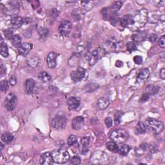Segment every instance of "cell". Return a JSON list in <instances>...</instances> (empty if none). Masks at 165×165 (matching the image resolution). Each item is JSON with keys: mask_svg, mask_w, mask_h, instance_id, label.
Returning a JSON list of instances; mask_svg holds the SVG:
<instances>
[{"mask_svg": "<svg viewBox=\"0 0 165 165\" xmlns=\"http://www.w3.org/2000/svg\"><path fill=\"white\" fill-rule=\"evenodd\" d=\"M58 54L55 52H50L46 57V63L50 69H54L56 66V59Z\"/></svg>", "mask_w": 165, "mask_h": 165, "instance_id": "30bf717a", "label": "cell"}, {"mask_svg": "<svg viewBox=\"0 0 165 165\" xmlns=\"http://www.w3.org/2000/svg\"><path fill=\"white\" fill-rule=\"evenodd\" d=\"M14 139L13 134L9 132H4L1 136V141L6 144H10Z\"/></svg>", "mask_w": 165, "mask_h": 165, "instance_id": "cb8c5ba5", "label": "cell"}, {"mask_svg": "<svg viewBox=\"0 0 165 165\" xmlns=\"http://www.w3.org/2000/svg\"><path fill=\"white\" fill-rule=\"evenodd\" d=\"M9 82L7 80H3L1 82V90L3 92H7L9 90Z\"/></svg>", "mask_w": 165, "mask_h": 165, "instance_id": "ab89813d", "label": "cell"}, {"mask_svg": "<svg viewBox=\"0 0 165 165\" xmlns=\"http://www.w3.org/2000/svg\"><path fill=\"white\" fill-rule=\"evenodd\" d=\"M146 124L155 135L160 134L164 130V124L163 122L156 119L148 118L146 121Z\"/></svg>", "mask_w": 165, "mask_h": 165, "instance_id": "277c9868", "label": "cell"}, {"mask_svg": "<svg viewBox=\"0 0 165 165\" xmlns=\"http://www.w3.org/2000/svg\"><path fill=\"white\" fill-rule=\"evenodd\" d=\"M98 88H99V85L94 83V82H91V83L86 85L84 86L83 90L85 92H92L94 91H95Z\"/></svg>", "mask_w": 165, "mask_h": 165, "instance_id": "83f0119b", "label": "cell"}, {"mask_svg": "<svg viewBox=\"0 0 165 165\" xmlns=\"http://www.w3.org/2000/svg\"><path fill=\"white\" fill-rule=\"evenodd\" d=\"M123 65V63L121 61H117L116 63V66L117 67H122Z\"/></svg>", "mask_w": 165, "mask_h": 165, "instance_id": "db71d44e", "label": "cell"}, {"mask_svg": "<svg viewBox=\"0 0 165 165\" xmlns=\"http://www.w3.org/2000/svg\"><path fill=\"white\" fill-rule=\"evenodd\" d=\"M0 53L3 57H7L9 56V50H8V46L5 43H3L1 45Z\"/></svg>", "mask_w": 165, "mask_h": 165, "instance_id": "d590c367", "label": "cell"}, {"mask_svg": "<svg viewBox=\"0 0 165 165\" xmlns=\"http://www.w3.org/2000/svg\"><path fill=\"white\" fill-rule=\"evenodd\" d=\"M107 147L108 150L114 153H118L119 152V148L115 142H108L107 143Z\"/></svg>", "mask_w": 165, "mask_h": 165, "instance_id": "4dcf8cb0", "label": "cell"}, {"mask_svg": "<svg viewBox=\"0 0 165 165\" xmlns=\"http://www.w3.org/2000/svg\"><path fill=\"white\" fill-rule=\"evenodd\" d=\"M67 105L70 110H75L79 107L80 105V99L76 97H70L67 100Z\"/></svg>", "mask_w": 165, "mask_h": 165, "instance_id": "2e32d148", "label": "cell"}, {"mask_svg": "<svg viewBox=\"0 0 165 165\" xmlns=\"http://www.w3.org/2000/svg\"><path fill=\"white\" fill-rule=\"evenodd\" d=\"M160 20L162 21H164V14L160 15Z\"/></svg>", "mask_w": 165, "mask_h": 165, "instance_id": "9f6ffc18", "label": "cell"}, {"mask_svg": "<svg viewBox=\"0 0 165 165\" xmlns=\"http://www.w3.org/2000/svg\"><path fill=\"white\" fill-rule=\"evenodd\" d=\"M93 2L92 1H81V5L82 7L84 8L85 9L88 10L89 9H90V8L89 7L90 4H92Z\"/></svg>", "mask_w": 165, "mask_h": 165, "instance_id": "7dc6e473", "label": "cell"}, {"mask_svg": "<svg viewBox=\"0 0 165 165\" xmlns=\"http://www.w3.org/2000/svg\"><path fill=\"white\" fill-rule=\"evenodd\" d=\"M158 45L160 47H161L163 49L165 48V36L163 35L160 38V39L158 41Z\"/></svg>", "mask_w": 165, "mask_h": 165, "instance_id": "ee69618b", "label": "cell"}, {"mask_svg": "<svg viewBox=\"0 0 165 165\" xmlns=\"http://www.w3.org/2000/svg\"><path fill=\"white\" fill-rule=\"evenodd\" d=\"M35 86H36V82L33 79L27 80L24 84L25 92L28 94H32L35 88Z\"/></svg>", "mask_w": 165, "mask_h": 165, "instance_id": "9a60e30c", "label": "cell"}, {"mask_svg": "<svg viewBox=\"0 0 165 165\" xmlns=\"http://www.w3.org/2000/svg\"><path fill=\"white\" fill-rule=\"evenodd\" d=\"M38 78L40 79V81H41L43 82H48L51 80V76L46 72L43 71L40 72L38 74Z\"/></svg>", "mask_w": 165, "mask_h": 165, "instance_id": "f546056e", "label": "cell"}, {"mask_svg": "<svg viewBox=\"0 0 165 165\" xmlns=\"http://www.w3.org/2000/svg\"><path fill=\"white\" fill-rule=\"evenodd\" d=\"M53 158L50 152H45L41 154L40 158V163L43 165H51L53 164Z\"/></svg>", "mask_w": 165, "mask_h": 165, "instance_id": "4fadbf2b", "label": "cell"}, {"mask_svg": "<svg viewBox=\"0 0 165 165\" xmlns=\"http://www.w3.org/2000/svg\"><path fill=\"white\" fill-rule=\"evenodd\" d=\"M86 74V70L84 68L79 66L77 69L75 70H74L70 74V77L71 79L74 82H78L80 81L83 79Z\"/></svg>", "mask_w": 165, "mask_h": 165, "instance_id": "ba28073f", "label": "cell"}, {"mask_svg": "<svg viewBox=\"0 0 165 165\" xmlns=\"http://www.w3.org/2000/svg\"><path fill=\"white\" fill-rule=\"evenodd\" d=\"M25 23V19L15 15L11 19V25L14 29H18Z\"/></svg>", "mask_w": 165, "mask_h": 165, "instance_id": "e0dca14e", "label": "cell"}, {"mask_svg": "<svg viewBox=\"0 0 165 165\" xmlns=\"http://www.w3.org/2000/svg\"><path fill=\"white\" fill-rule=\"evenodd\" d=\"M16 82H17L16 77H15V76H12L10 79V84L12 86H14L16 85Z\"/></svg>", "mask_w": 165, "mask_h": 165, "instance_id": "816d5d0a", "label": "cell"}, {"mask_svg": "<svg viewBox=\"0 0 165 165\" xmlns=\"http://www.w3.org/2000/svg\"><path fill=\"white\" fill-rule=\"evenodd\" d=\"M77 142V138L76 136L74 135H71L68 139V145L69 147H72L73 145L76 144Z\"/></svg>", "mask_w": 165, "mask_h": 165, "instance_id": "74e56055", "label": "cell"}, {"mask_svg": "<svg viewBox=\"0 0 165 165\" xmlns=\"http://www.w3.org/2000/svg\"><path fill=\"white\" fill-rule=\"evenodd\" d=\"M150 70H149L148 69H144L142 70L137 77V82L141 83V82L145 81L148 79L149 76H150Z\"/></svg>", "mask_w": 165, "mask_h": 165, "instance_id": "d6986e66", "label": "cell"}, {"mask_svg": "<svg viewBox=\"0 0 165 165\" xmlns=\"http://www.w3.org/2000/svg\"><path fill=\"white\" fill-rule=\"evenodd\" d=\"M49 29L47 28H45V27H41V28H40L38 30L39 38H40V40L41 41H44L46 40L47 37L49 36Z\"/></svg>", "mask_w": 165, "mask_h": 165, "instance_id": "603a6c76", "label": "cell"}, {"mask_svg": "<svg viewBox=\"0 0 165 165\" xmlns=\"http://www.w3.org/2000/svg\"><path fill=\"white\" fill-rule=\"evenodd\" d=\"M72 28V25L70 21L65 20L63 21L59 26V33L62 36H67L71 32Z\"/></svg>", "mask_w": 165, "mask_h": 165, "instance_id": "52a82bcc", "label": "cell"}, {"mask_svg": "<svg viewBox=\"0 0 165 165\" xmlns=\"http://www.w3.org/2000/svg\"><path fill=\"white\" fill-rule=\"evenodd\" d=\"M101 15L103 18L105 19V21H108L109 18L110 17V15L113 14L110 8V7H107V8H104L101 10Z\"/></svg>", "mask_w": 165, "mask_h": 165, "instance_id": "d4e9b609", "label": "cell"}, {"mask_svg": "<svg viewBox=\"0 0 165 165\" xmlns=\"http://www.w3.org/2000/svg\"><path fill=\"white\" fill-rule=\"evenodd\" d=\"M1 150H3V147H4V146H3V143H1Z\"/></svg>", "mask_w": 165, "mask_h": 165, "instance_id": "6f0895ef", "label": "cell"}, {"mask_svg": "<svg viewBox=\"0 0 165 165\" xmlns=\"http://www.w3.org/2000/svg\"><path fill=\"white\" fill-rule=\"evenodd\" d=\"M81 163V159L79 156H74L70 160V164H80Z\"/></svg>", "mask_w": 165, "mask_h": 165, "instance_id": "b9f144b4", "label": "cell"}, {"mask_svg": "<svg viewBox=\"0 0 165 165\" xmlns=\"http://www.w3.org/2000/svg\"><path fill=\"white\" fill-rule=\"evenodd\" d=\"M121 116H122V113L120 112H117L115 115H114V118H115V121L117 124H118L120 123Z\"/></svg>", "mask_w": 165, "mask_h": 165, "instance_id": "f6af8a7d", "label": "cell"}, {"mask_svg": "<svg viewBox=\"0 0 165 165\" xmlns=\"http://www.w3.org/2000/svg\"><path fill=\"white\" fill-rule=\"evenodd\" d=\"M149 150L152 154H154V153L158 152V147L154 143H150L149 145Z\"/></svg>", "mask_w": 165, "mask_h": 165, "instance_id": "60d3db41", "label": "cell"}, {"mask_svg": "<svg viewBox=\"0 0 165 165\" xmlns=\"http://www.w3.org/2000/svg\"><path fill=\"white\" fill-rule=\"evenodd\" d=\"M106 54H107V50L104 48L99 47L97 49L94 50L89 57V65L90 66L95 65L98 60H99L100 59L105 56Z\"/></svg>", "mask_w": 165, "mask_h": 165, "instance_id": "5b68a950", "label": "cell"}, {"mask_svg": "<svg viewBox=\"0 0 165 165\" xmlns=\"http://www.w3.org/2000/svg\"><path fill=\"white\" fill-rule=\"evenodd\" d=\"M157 40H158V35L156 34H152L150 37H149V41L152 43H155L157 41Z\"/></svg>", "mask_w": 165, "mask_h": 165, "instance_id": "f907efd6", "label": "cell"}, {"mask_svg": "<svg viewBox=\"0 0 165 165\" xmlns=\"http://www.w3.org/2000/svg\"><path fill=\"white\" fill-rule=\"evenodd\" d=\"M17 103V97L13 94H10L7 96L5 101V107L9 111H13Z\"/></svg>", "mask_w": 165, "mask_h": 165, "instance_id": "9c48e42d", "label": "cell"}, {"mask_svg": "<svg viewBox=\"0 0 165 165\" xmlns=\"http://www.w3.org/2000/svg\"><path fill=\"white\" fill-rule=\"evenodd\" d=\"M1 75L6 73V69H5V68H4L3 65H1Z\"/></svg>", "mask_w": 165, "mask_h": 165, "instance_id": "11a10c76", "label": "cell"}, {"mask_svg": "<svg viewBox=\"0 0 165 165\" xmlns=\"http://www.w3.org/2000/svg\"><path fill=\"white\" fill-rule=\"evenodd\" d=\"M90 144V138L88 137H82L81 139V144L82 148H81V152L82 154H86L88 152V145Z\"/></svg>", "mask_w": 165, "mask_h": 165, "instance_id": "ffe728a7", "label": "cell"}, {"mask_svg": "<svg viewBox=\"0 0 165 165\" xmlns=\"http://www.w3.org/2000/svg\"><path fill=\"white\" fill-rule=\"evenodd\" d=\"M159 74H160L161 77L163 80H164V78H165V69L164 68H163L162 69H161Z\"/></svg>", "mask_w": 165, "mask_h": 165, "instance_id": "f5cc1de1", "label": "cell"}, {"mask_svg": "<svg viewBox=\"0 0 165 165\" xmlns=\"http://www.w3.org/2000/svg\"><path fill=\"white\" fill-rule=\"evenodd\" d=\"M122 5L123 3L121 1H115L111 5V7H110V9L113 13H118L119 10L121 9V7H122Z\"/></svg>", "mask_w": 165, "mask_h": 165, "instance_id": "836d02e7", "label": "cell"}, {"mask_svg": "<svg viewBox=\"0 0 165 165\" xmlns=\"http://www.w3.org/2000/svg\"><path fill=\"white\" fill-rule=\"evenodd\" d=\"M107 45L112 50H118L122 47V42L115 38H112L107 41Z\"/></svg>", "mask_w": 165, "mask_h": 165, "instance_id": "8fae6325", "label": "cell"}, {"mask_svg": "<svg viewBox=\"0 0 165 165\" xmlns=\"http://www.w3.org/2000/svg\"><path fill=\"white\" fill-rule=\"evenodd\" d=\"M131 150V147L128 146L127 144H123L122 147L119 148V153L122 155H127L129 152Z\"/></svg>", "mask_w": 165, "mask_h": 165, "instance_id": "e575fe53", "label": "cell"}, {"mask_svg": "<svg viewBox=\"0 0 165 165\" xmlns=\"http://www.w3.org/2000/svg\"><path fill=\"white\" fill-rule=\"evenodd\" d=\"M54 162L58 164H64L68 162L70 159V155L69 152L62 149L55 150L51 153Z\"/></svg>", "mask_w": 165, "mask_h": 165, "instance_id": "7a4b0ae2", "label": "cell"}, {"mask_svg": "<svg viewBox=\"0 0 165 165\" xmlns=\"http://www.w3.org/2000/svg\"><path fill=\"white\" fill-rule=\"evenodd\" d=\"M150 95H149L148 94H147V92L144 93L143 94V96H141V101L143 102V103H144V102H146L147 101H148L149 99V98H150Z\"/></svg>", "mask_w": 165, "mask_h": 165, "instance_id": "681fc988", "label": "cell"}, {"mask_svg": "<svg viewBox=\"0 0 165 165\" xmlns=\"http://www.w3.org/2000/svg\"><path fill=\"white\" fill-rule=\"evenodd\" d=\"M128 133L124 129H116L110 133L111 139L116 143H123L128 138Z\"/></svg>", "mask_w": 165, "mask_h": 165, "instance_id": "3957f363", "label": "cell"}, {"mask_svg": "<svg viewBox=\"0 0 165 165\" xmlns=\"http://www.w3.org/2000/svg\"><path fill=\"white\" fill-rule=\"evenodd\" d=\"M66 123V117L63 114H57L52 121V127L56 130H61L65 127Z\"/></svg>", "mask_w": 165, "mask_h": 165, "instance_id": "8992f818", "label": "cell"}, {"mask_svg": "<svg viewBox=\"0 0 165 165\" xmlns=\"http://www.w3.org/2000/svg\"><path fill=\"white\" fill-rule=\"evenodd\" d=\"M105 122L106 126H107V127L108 128L111 127L112 126L113 122H112V119L111 117H107V118L105 119Z\"/></svg>", "mask_w": 165, "mask_h": 165, "instance_id": "c3c4849f", "label": "cell"}, {"mask_svg": "<svg viewBox=\"0 0 165 165\" xmlns=\"http://www.w3.org/2000/svg\"><path fill=\"white\" fill-rule=\"evenodd\" d=\"M19 54L23 56H26L29 54L30 51L32 49V45L29 43H24L19 46L18 48Z\"/></svg>", "mask_w": 165, "mask_h": 165, "instance_id": "7c38bea8", "label": "cell"}, {"mask_svg": "<svg viewBox=\"0 0 165 165\" xmlns=\"http://www.w3.org/2000/svg\"><path fill=\"white\" fill-rule=\"evenodd\" d=\"M147 38V34L144 32H138L132 36V40L133 41L140 43L143 41Z\"/></svg>", "mask_w": 165, "mask_h": 165, "instance_id": "44dd1931", "label": "cell"}, {"mask_svg": "<svg viewBox=\"0 0 165 165\" xmlns=\"http://www.w3.org/2000/svg\"><path fill=\"white\" fill-rule=\"evenodd\" d=\"M38 63H39V60L37 57H33L32 58H30L28 61V64L29 65V66H30L32 68L36 67Z\"/></svg>", "mask_w": 165, "mask_h": 165, "instance_id": "8d00e7d4", "label": "cell"}, {"mask_svg": "<svg viewBox=\"0 0 165 165\" xmlns=\"http://www.w3.org/2000/svg\"><path fill=\"white\" fill-rule=\"evenodd\" d=\"M133 61L137 65H141L143 63V58L141 56H136L133 57Z\"/></svg>", "mask_w": 165, "mask_h": 165, "instance_id": "bcb514c9", "label": "cell"}, {"mask_svg": "<svg viewBox=\"0 0 165 165\" xmlns=\"http://www.w3.org/2000/svg\"><path fill=\"white\" fill-rule=\"evenodd\" d=\"M133 24V16L130 14H126L120 19V25L123 28L132 26Z\"/></svg>", "mask_w": 165, "mask_h": 165, "instance_id": "5bb4252c", "label": "cell"}, {"mask_svg": "<svg viewBox=\"0 0 165 165\" xmlns=\"http://www.w3.org/2000/svg\"><path fill=\"white\" fill-rule=\"evenodd\" d=\"M11 41H12V43H13V45L15 47H18V48L22 44L21 38L18 34L14 35L13 38L11 39Z\"/></svg>", "mask_w": 165, "mask_h": 165, "instance_id": "1f68e13d", "label": "cell"}, {"mask_svg": "<svg viewBox=\"0 0 165 165\" xmlns=\"http://www.w3.org/2000/svg\"><path fill=\"white\" fill-rule=\"evenodd\" d=\"M159 92V87L153 85H149L146 87V92L150 96L155 95Z\"/></svg>", "mask_w": 165, "mask_h": 165, "instance_id": "f1b7e54d", "label": "cell"}, {"mask_svg": "<svg viewBox=\"0 0 165 165\" xmlns=\"http://www.w3.org/2000/svg\"><path fill=\"white\" fill-rule=\"evenodd\" d=\"M110 105V101L107 97H100L97 101L98 107L100 110L107 108Z\"/></svg>", "mask_w": 165, "mask_h": 165, "instance_id": "7402d4cb", "label": "cell"}, {"mask_svg": "<svg viewBox=\"0 0 165 165\" xmlns=\"http://www.w3.org/2000/svg\"><path fill=\"white\" fill-rule=\"evenodd\" d=\"M148 148V144L147 143H144L141 144L139 146L136 148V154L137 156L142 155L144 153L146 152L147 149Z\"/></svg>", "mask_w": 165, "mask_h": 165, "instance_id": "484cf974", "label": "cell"}, {"mask_svg": "<svg viewBox=\"0 0 165 165\" xmlns=\"http://www.w3.org/2000/svg\"><path fill=\"white\" fill-rule=\"evenodd\" d=\"M136 131L138 133H140V134L144 133L147 131L146 124L143 122H139L136 126Z\"/></svg>", "mask_w": 165, "mask_h": 165, "instance_id": "d6a6232c", "label": "cell"}, {"mask_svg": "<svg viewBox=\"0 0 165 165\" xmlns=\"http://www.w3.org/2000/svg\"><path fill=\"white\" fill-rule=\"evenodd\" d=\"M4 34H5V36L7 39H8V40H10L13 38V32L12 31V30L10 29H8V30H5V32H4Z\"/></svg>", "mask_w": 165, "mask_h": 165, "instance_id": "7bdbcfd3", "label": "cell"}, {"mask_svg": "<svg viewBox=\"0 0 165 165\" xmlns=\"http://www.w3.org/2000/svg\"><path fill=\"white\" fill-rule=\"evenodd\" d=\"M108 21L110 22L112 25L114 26L117 25L119 23H120V16L119 13H113L110 15V17Z\"/></svg>", "mask_w": 165, "mask_h": 165, "instance_id": "4316f807", "label": "cell"}, {"mask_svg": "<svg viewBox=\"0 0 165 165\" xmlns=\"http://www.w3.org/2000/svg\"><path fill=\"white\" fill-rule=\"evenodd\" d=\"M127 49L130 52H132L137 50V46L134 42L130 41L127 44Z\"/></svg>", "mask_w": 165, "mask_h": 165, "instance_id": "f35d334b", "label": "cell"}, {"mask_svg": "<svg viewBox=\"0 0 165 165\" xmlns=\"http://www.w3.org/2000/svg\"><path fill=\"white\" fill-rule=\"evenodd\" d=\"M84 124V118L82 116L74 117L72 122V127L74 130H80Z\"/></svg>", "mask_w": 165, "mask_h": 165, "instance_id": "ac0fdd59", "label": "cell"}, {"mask_svg": "<svg viewBox=\"0 0 165 165\" xmlns=\"http://www.w3.org/2000/svg\"><path fill=\"white\" fill-rule=\"evenodd\" d=\"M148 13L147 9H141L133 17V24L131 29L137 30L146 25L148 21Z\"/></svg>", "mask_w": 165, "mask_h": 165, "instance_id": "6da1fadb", "label": "cell"}]
</instances>
